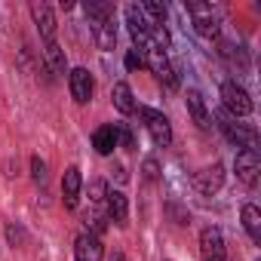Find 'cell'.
<instances>
[{
  "label": "cell",
  "instance_id": "obj_1",
  "mask_svg": "<svg viewBox=\"0 0 261 261\" xmlns=\"http://www.w3.org/2000/svg\"><path fill=\"white\" fill-rule=\"evenodd\" d=\"M215 120H218V129L227 136V142H233L237 148H246V151H255V145H258V133L252 126H246V123H240L233 114H227V111H218L215 114Z\"/></svg>",
  "mask_w": 261,
  "mask_h": 261
},
{
  "label": "cell",
  "instance_id": "obj_2",
  "mask_svg": "<svg viewBox=\"0 0 261 261\" xmlns=\"http://www.w3.org/2000/svg\"><path fill=\"white\" fill-rule=\"evenodd\" d=\"M221 101H224V111L233 114L237 120L240 117H249L255 111V101L249 98V92L237 83V80H224L221 83Z\"/></svg>",
  "mask_w": 261,
  "mask_h": 261
},
{
  "label": "cell",
  "instance_id": "obj_3",
  "mask_svg": "<svg viewBox=\"0 0 261 261\" xmlns=\"http://www.w3.org/2000/svg\"><path fill=\"white\" fill-rule=\"evenodd\" d=\"M139 114H142V120H145V126H148L154 145L169 148V145H172V126H169L166 114H160V111H154V108H139Z\"/></svg>",
  "mask_w": 261,
  "mask_h": 261
},
{
  "label": "cell",
  "instance_id": "obj_4",
  "mask_svg": "<svg viewBox=\"0 0 261 261\" xmlns=\"http://www.w3.org/2000/svg\"><path fill=\"white\" fill-rule=\"evenodd\" d=\"M188 13L194 16V28H197V34H200V37L218 40V34H221V25H218V19L212 16V7H206V4H197V0H188Z\"/></svg>",
  "mask_w": 261,
  "mask_h": 261
},
{
  "label": "cell",
  "instance_id": "obj_5",
  "mask_svg": "<svg viewBox=\"0 0 261 261\" xmlns=\"http://www.w3.org/2000/svg\"><path fill=\"white\" fill-rule=\"evenodd\" d=\"M142 53H145V65L154 71V77H157L166 89H175V86H178V77H175V71H172L166 53H160V49H154V46H145Z\"/></svg>",
  "mask_w": 261,
  "mask_h": 261
},
{
  "label": "cell",
  "instance_id": "obj_6",
  "mask_svg": "<svg viewBox=\"0 0 261 261\" xmlns=\"http://www.w3.org/2000/svg\"><path fill=\"white\" fill-rule=\"evenodd\" d=\"M200 255H203V261H227L224 237H221L218 227H203L200 230Z\"/></svg>",
  "mask_w": 261,
  "mask_h": 261
},
{
  "label": "cell",
  "instance_id": "obj_7",
  "mask_svg": "<svg viewBox=\"0 0 261 261\" xmlns=\"http://www.w3.org/2000/svg\"><path fill=\"white\" fill-rule=\"evenodd\" d=\"M233 169H237V178L243 185H258V175H261V160H258V151H240L237 160H233Z\"/></svg>",
  "mask_w": 261,
  "mask_h": 261
},
{
  "label": "cell",
  "instance_id": "obj_8",
  "mask_svg": "<svg viewBox=\"0 0 261 261\" xmlns=\"http://www.w3.org/2000/svg\"><path fill=\"white\" fill-rule=\"evenodd\" d=\"M221 185H224V166H221V163H212V166L194 172V188H197L203 197H212L215 191H221Z\"/></svg>",
  "mask_w": 261,
  "mask_h": 261
},
{
  "label": "cell",
  "instance_id": "obj_9",
  "mask_svg": "<svg viewBox=\"0 0 261 261\" xmlns=\"http://www.w3.org/2000/svg\"><path fill=\"white\" fill-rule=\"evenodd\" d=\"M126 25H129V34H133L136 46L142 49V46L148 43V31H151L154 25L145 19V13H142V7H139V4H129V7H126Z\"/></svg>",
  "mask_w": 261,
  "mask_h": 261
},
{
  "label": "cell",
  "instance_id": "obj_10",
  "mask_svg": "<svg viewBox=\"0 0 261 261\" xmlns=\"http://www.w3.org/2000/svg\"><path fill=\"white\" fill-rule=\"evenodd\" d=\"M31 16H34V25H37L40 37H43L46 43H56V16H53L49 4L34 0V4H31Z\"/></svg>",
  "mask_w": 261,
  "mask_h": 261
},
{
  "label": "cell",
  "instance_id": "obj_11",
  "mask_svg": "<svg viewBox=\"0 0 261 261\" xmlns=\"http://www.w3.org/2000/svg\"><path fill=\"white\" fill-rule=\"evenodd\" d=\"M68 86H71V98H74L77 105H86V101L92 98V77H89L86 68H74V71L68 74Z\"/></svg>",
  "mask_w": 261,
  "mask_h": 261
},
{
  "label": "cell",
  "instance_id": "obj_12",
  "mask_svg": "<svg viewBox=\"0 0 261 261\" xmlns=\"http://www.w3.org/2000/svg\"><path fill=\"white\" fill-rule=\"evenodd\" d=\"M74 258H77V261H101V258H105L101 240L92 237V233H80V237L74 240Z\"/></svg>",
  "mask_w": 261,
  "mask_h": 261
},
{
  "label": "cell",
  "instance_id": "obj_13",
  "mask_svg": "<svg viewBox=\"0 0 261 261\" xmlns=\"http://www.w3.org/2000/svg\"><path fill=\"white\" fill-rule=\"evenodd\" d=\"M80 188H83V178H80V169L77 166H68L65 169V178H62V200L68 209H74L80 203Z\"/></svg>",
  "mask_w": 261,
  "mask_h": 261
},
{
  "label": "cell",
  "instance_id": "obj_14",
  "mask_svg": "<svg viewBox=\"0 0 261 261\" xmlns=\"http://www.w3.org/2000/svg\"><path fill=\"white\" fill-rule=\"evenodd\" d=\"M105 218H111L114 224H126V218H129V203H126V197L120 194V191H108V200H105Z\"/></svg>",
  "mask_w": 261,
  "mask_h": 261
},
{
  "label": "cell",
  "instance_id": "obj_15",
  "mask_svg": "<svg viewBox=\"0 0 261 261\" xmlns=\"http://www.w3.org/2000/svg\"><path fill=\"white\" fill-rule=\"evenodd\" d=\"M120 145V139H117V126H98L95 133H92V148L101 154V157H108V154H114V148Z\"/></svg>",
  "mask_w": 261,
  "mask_h": 261
},
{
  "label": "cell",
  "instance_id": "obj_16",
  "mask_svg": "<svg viewBox=\"0 0 261 261\" xmlns=\"http://www.w3.org/2000/svg\"><path fill=\"white\" fill-rule=\"evenodd\" d=\"M111 98H114V108L120 111V114H136V95H133V89H129V83H114V89H111Z\"/></svg>",
  "mask_w": 261,
  "mask_h": 261
},
{
  "label": "cell",
  "instance_id": "obj_17",
  "mask_svg": "<svg viewBox=\"0 0 261 261\" xmlns=\"http://www.w3.org/2000/svg\"><path fill=\"white\" fill-rule=\"evenodd\" d=\"M188 111H191V117H194V123H197L200 129H209V126H212V117H209V111H206V101H203V95H200L197 89L188 92Z\"/></svg>",
  "mask_w": 261,
  "mask_h": 261
},
{
  "label": "cell",
  "instance_id": "obj_18",
  "mask_svg": "<svg viewBox=\"0 0 261 261\" xmlns=\"http://www.w3.org/2000/svg\"><path fill=\"white\" fill-rule=\"evenodd\" d=\"M43 65L49 68V74H68L65 49H62L59 43H46V49H43Z\"/></svg>",
  "mask_w": 261,
  "mask_h": 261
},
{
  "label": "cell",
  "instance_id": "obj_19",
  "mask_svg": "<svg viewBox=\"0 0 261 261\" xmlns=\"http://www.w3.org/2000/svg\"><path fill=\"white\" fill-rule=\"evenodd\" d=\"M83 10H86L89 25H101V22H111L114 19V7L108 4V0H89Z\"/></svg>",
  "mask_w": 261,
  "mask_h": 261
},
{
  "label": "cell",
  "instance_id": "obj_20",
  "mask_svg": "<svg viewBox=\"0 0 261 261\" xmlns=\"http://www.w3.org/2000/svg\"><path fill=\"white\" fill-rule=\"evenodd\" d=\"M243 227L252 237V243H261V212H258V206H252V203L243 206Z\"/></svg>",
  "mask_w": 261,
  "mask_h": 261
},
{
  "label": "cell",
  "instance_id": "obj_21",
  "mask_svg": "<svg viewBox=\"0 0 261 261\" xmlns=\"http://www.w3.org/2000/svg\"><path fill=\"white\" fill-rule=\"evenodd\" d=\"M92 37H95L98 49H114V43H117V25H114V19L101 22V25H92Z\"/></svg>",
  "mask_w": 261,
  "mask_h": 261
},
{
  "label": "cell",
  "instance_id": "obj_22",
  "mask_svg": "<svg viewBox=\"0 0 261 261\" xmlns=\"http://www.w3.org/2000/svg\"><path fill=\"white\" fill-rule=\"evenodd\" d=\"M139 7H142L145 19H148L151 25L163 28V22H166V7H163V4H154V0H145V4H139Z\"/></svg>",
  "mask_w": 261,
  "mask_h": 261
},
{
  "label": "cell",
  "instance_id": "obj_23",
  "mask_svg": "<svg viewBox=\"0 0 261 261\" xmlns=\"http://www.w3.org/2000/svg\"><path fill=\"white\" fill-rule=\"evenodd\" d=\"M105 200H108V185H105L101 178L89 181V203H92L95 212H101V215H105Z\"/></svg>",
  "mask_w": 261,
  "mask_h": 261
},
{
  "label": "cell",
  "instance_id": "obj_24",
  "mask_svg": "<svg viewBox=\"0 0 261 261\" xmlns=\"http://www.w3.org/2000/svg\"><path fill=\"white\" fill-rule=\"evenodd\" d=\"M126 68H129V71H136V68H145V53H142L139 46L126 53Z\"/></svg>",
  "mask_w": 261,
  "mask_h": 261
},
{
  "label": "cell",
  "instance_id": "obj_25",
  "mask_svg": "<svg viewBox=\"0 0 261 261\" xmlns=\"http://www.w3.org/2000/svg\"><path fill=\"white\" fill-rule=\"evenodd\" d=\"M142 172H145L148 181H157V178H160V163H157L154 157H148V160L142 163Z\"/></svg>",
  "mask_w": 261,
  "mask_h": 261
},
{
  "label": "cell",
  "instance_id": "obj_26",
  "mask_svg": "<svg viewBox=\"0 0 261 261\" xmlns=\"http://www.w3.org/2000/svg\"><path fill=\"white\" fill-rule=\"evenodd\" d=\"M31 175L34 181H46V163L40 157H31Z\"/></svg>",
  "mask_w": 261,
  "mask_h": 261
},
{
  "label": "cell",
  "instance_id": "obj_27",
  "mask_svg": "<svg viewBox=\"0 0 261 261\" xmlns=\"http://www.w3.org/2000/svg\"><path fill=\"white\" fill-rule=\"evenodd\" d=\"M7 240H10L13 246H19V243L25 240V230H22L19 224H7Z\"/></svg>",
  "mask_w": 261,
  "mask_h": 261
},
{
  "label": "cell",
  "instance_id": "obj_28",
  "mask_svg": "<svg viewBox=\"0 0 261 261\" xmlns=\"http://www.w3.org/2000/svg\"><path fill=\"white\" fill-rule=\"evenodd\" d=\"M108 261H126V255H123V252H111V258H108Z\"/></svg>",
  "mask_w": 261,
  "mask_h": 261
}]
</instances>
